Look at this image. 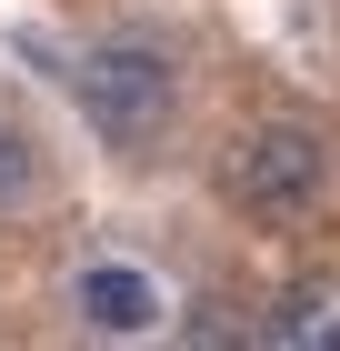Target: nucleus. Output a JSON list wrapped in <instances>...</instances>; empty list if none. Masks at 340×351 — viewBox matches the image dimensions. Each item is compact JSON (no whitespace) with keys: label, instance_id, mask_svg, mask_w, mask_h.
<instances>
[{"label":"nucleus","instance_id":"2","mask_svg":"<svg viewBox=\"0 0 340 351\" xmlns=\"http://www.w3.org/2000/svg\"><path fill=\"white\" fill-rule=\"evenodd\" d=\"M220 191H231V211L250 221H300L330 191V151H320L311 121H250V131L220 151Z\"/></svg>","mask_w":340,"mask_h":351},{"label":"nucleus","instance_id":"3","mask_svg":"<svg viewBox=\"0 0 340 351\" xmlns=\"http://www.w3.org/2000/svg\"><path fill=\"white\" fill-rule=\"evenodd\" d=\"M70 311H80V331H101V341H151V331L170 322V301H160V281L140 261H80Z\"/></svg>","mask_w":340,"mask_h":351},{"label":"nucleus","instance_id":"5","mask_svg":"<svg viewBox=\"0 0 340 351\" xmlns=\"http://www.w3.org/2000/svg\"><path fill=\"white\" fill-rule=\"evenodd\" d=\"M51 191V161H40V131H30L21 110H0V221L10 211H30Z\"/></svg>","mask_w":340,"mask_h":351},{"label":"nucleus","instance_id":"4","mask_svg":"<svg viewBox=\"0 0 340 351\" xmlns=\"http://www.w3.org/2000/svg\"><path fill=\"white\" fill-rule=\"evenodd\" d=\"M250 341H270V351H340V271H300V281H280Z\"/></svg>","mask_w":340,"mask_h":351},{"label":"nucleus","instance_id":"1","mask_svg":"<svg viewBox=\"0 0 340 351\" xmlns=\"http://www.w3.org/2000/svg\"><path fill=\"white\" fill-rule=\"evenodd\" d=\"M70 101L110 151H151L181 121V60L160 40H140V30H110V40H90L70 60Z\"/></svg>","mask_w":340,"mask_h":351}]
</instances>
